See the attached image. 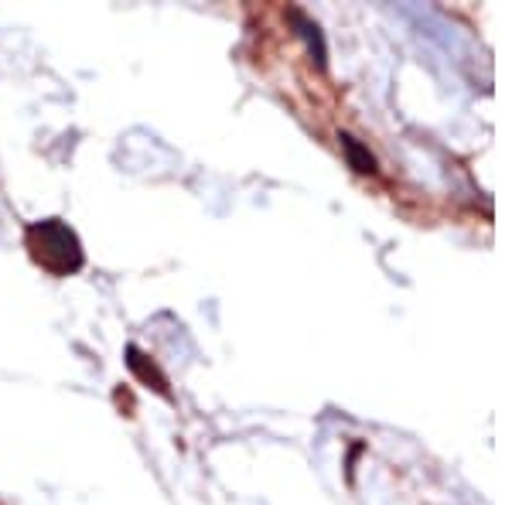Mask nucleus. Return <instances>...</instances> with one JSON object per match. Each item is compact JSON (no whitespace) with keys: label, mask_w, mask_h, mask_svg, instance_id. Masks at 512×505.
<instances>
[{"label":"nucleus","mask_w":512,"mask_h":505,"mask_svg":"<svg viewBox=\"0 0 512 505\" xmlns=\"http://www.w3.org/2000/svg\"><path fill=\"white\" fill-rule=\"evenodd\" d=\"M24 243H28L31 260L52 277H69V273L82 267V243L62 218L31 222L28 233H24Z\"/></svg>","instance_id":"nucleus-1"},{"label":"nucleus","mask_w":512,"mask_h":505,"mask_svg":"<svg viewBox=\"0 0 512 505\" xmlns=\"http://www.w3.org/2000/svg\"><path fill=\"white\" fill-rule=\"evenodd\" d=\"M127 365L137 372V376L144 379V382H154V389L161 393V397H167L171 389H167V376L154 365V362H147V355L137 348V345H127Z\"/></svg>","instance_id":"nucleus-2"},{"label":"nucleus","mask_w":512,"mask_h":505,"mask_svg":"<svg viewBox=\"0 0 512 505\" xmlns=\"http://www.w3.org/2000/svg\"><path fill=\"white\" fill-rule=\"evenodd\" d=\"M291 21L297 24V35L308 41V48H311L314 62H318V69H325V58H329V52H325V38H321V28L314 24V21H308L301 11H291Z\"/></svg>","instance_id":"nucleus-3"},{"label":"nucleus","mask_w":512,"mask_h":505,"mask_svg":"<svg viewBox=\"0 0 512 505\" xmlns=\"http://www.w3.org/2000/svg\"><path fill=\"white\" fill-rule=\"evenodd\" d=\"M342 147H346V158L348 164L359 171V175H372L376 171V161H372V154H369V147H363L355 137H348V133H342Z\"/></svg>","instance_id":"nucleus-4"}]
</instances>
